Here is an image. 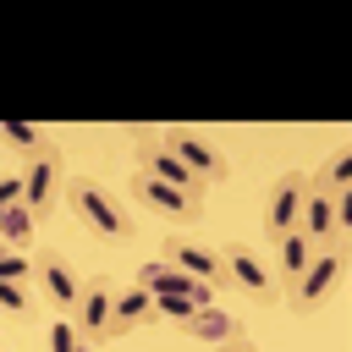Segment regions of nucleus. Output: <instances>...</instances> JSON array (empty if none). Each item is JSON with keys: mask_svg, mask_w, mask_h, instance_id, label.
<instances>
[{"mask_svg": "<svg viewBox=\"0 0 352 352\" xmlns=\"http://www.w3.org/2000/svg\"><path fill=\"white\" fill-rule=\"evenodd\" d=\"M66 209H72V220H82L99 242H132V204L126 198H116L110 187H99V182H88V176H66V198H60Z\"/></svg>", "mask_w": 352, "mask_h": 352, "instance_id": "nucleus-1", "label": "nucleus"}, {"mask_svg": "<svg viewBox=\"0 0 352 352\" xmlns=\"http://www.w3.org/2000/svg\"><path fill=\"white\" fill-rule=\"evenodd\" d=\"M341 280H346V253H341V248H319V253L308 258V270L286 286V308H292V314H314V308H324V302L341 292Z\"/></svg>", "mask_w": 352, "mask_h": 352, "instance_id": "nucleus-2", "label": "nucleus"}, {"mask_svg": "<svg viewBox=\"0 0 352 352\" xmlns=\"http://www.w3.org/2000/svg\"><path fill=\"white\" fill-rule=\"evenodd\" d=\"M60 198H66V160H60V148L50 143L44 154H33V160L22 165V204H28L33 220H50Z\"/></svg>", "mask_w": 352, "mask_h": 352, "instance_id": "nucleus-3", "label": "nucleus"}, {"mask_svg": "<svg viewBox=\"0 0 352 352\" xmlns=\"http://www.w3.org/2000/svg\"><path fill=\"white\" fill-rule=\"evenodd\" d=\"M220 280L226 292L248 297V302H264L275 292V275H270V258L253 248V242H226L220 248Z\"/></svg>", "mask_w": 352, "mask_h": 352, "instance_id": "nucleus-4", "label": "nucleus"}, {"mask_svg": "<svg viewBox=\"0 0 352 352\" xmlns=\"http://www.w3.org/2000/svg\"><path fill=\"white\" fill-rule=\"evenodd\" d=\"M66 319H72L82 346L116 341V280H82V297H77V308Z\"/></svg>", "mask_w": 352, "mask_h": 352, "instance_id": "nucleus-5", "label": "nucleus"}, {"mask_svg": "<svg viewBox=\"0 0 352 352\" xmlns=\"http://www.w3.org/2000/svg\"><path fill=\"white\" fill-rule=\"evenodd\" d=\"M160 138H165V148L209 187V182H226V154H220V143L209 138V132H198V126H160Z\"/></svg>", "mask_w": 352, "mask_h": 352, "instance_id": "nucleus-6", "label": "nucleus"}, {"mask_svg": "<svg viewBox=\"0 0 352 352\" xmlns=\"http://www.w3.org/2000/svg\"><path fill=\"white\" fill-rule=\"evenodd\" d=\"M346 226H352V198H330V192H319V187L308 182V204H302L297 231H302L314 248H341Z\"/></svg>", "mask_w": 352, "mask_h": 352, "instance_id": "nucleus-7", "label": "nucleus"}, {"mask_svg": "<svg viewBox=\"0 0 352 352\" xmlns=\"http://www.w3.org/2000/svg\"><path fill=\"white\" fill-rule=\"evenodd\" d=\"M33 286H38V297H44L55 314H72L77 297H82V275H77V264H72L60 248H44V253L33 258Z\"/></svg>", "mask_w": 352, "mask_h": 352, "instance_id": "nucleus-8", "label": "nucleus"}, {"mask_svg": "<svg viewBox=\"0 0 352 352\" xmlns=\"http://www.w3.org/2000/svg\"><path fill=\"white\" fill-rule=\"evenodd\" d=\"M138 170L143 176H154V182H170V187H182V192H198L204 198V182L165 148V138H160V126H138Z\"/></svg>", "mask_w": 352, "mask_h": 352, "instance_id": "nucleus-9", "label": "nucleus"}, {"mask_svg": "<svg viewBox=\"0 0 352 352\" xmlns=\"http://www.w3.org/2000/svg\"><path fill=\"white\" fill-rule=\"evenodd\" d=\"M302 204H308V176H302V170H286V176L270 187V198H264V236L275 242V236L297 231Z\"/></svg>", "mask_w": 352, "mask_h": 352, "instance_id": "nucleus-10", "label": "nucleus"}, {"mask_svg": "<svg viewBox=\"0 0 352 352\" xmlns=\"http://www.w3.org/2000/svg\"><path fill=\"white\" fill-rule=\"evenodd\" d=\"M160 258L165 264H176L182 275H192V280H209L214 292H226V280H220V248L214 242H198V236H165V248H160Z\"/></svg>", "mask_w": 352, "mask_h": 352, "instance_id": "nucleus-11", "label": "nucleus"}, {"mask_svg": "<svg viewBox=\"0 0 352 352\" xmlns=\"http://www.w3.org/2000/svg\"><path fill=\"white\" fill-rule=\"evenodd\" d=\"M132 204H143V209H154V214H165V220H198V192H182V187H170V182H154V176H132Z\"/></svg>", "mask_w": 352, "mask_h": 352, "instance_id": "nucleus-12", "label": "nucleus"}, {"mask_svg": "<svg viewBox=\"0 0 352 352\" xmlns=\"http://www.w3.org/2000/svg\"><path fill=\"white\" fill-rule=\"evenodd\" d=\"M176 330H182L187 341H198V346H226V341H242V319H236L231 308H220V302H214V308H198V314H192V319H182Z\"/></svg>", "mask_w": 352, "mask_h": 352, "instance_id": "nucleus-13", "label": "nucleus"}, {"mask_svg": "<svg viewBox=\"0 0 352 352\" xmlns=\"http://www.w3.org/2000/svg\"><path fill=\"white\" fill-rule=\"evenodd\" d=\"M143 324H154V292H143L138 280L116 286V336L143 330Z\"/></svg>", "mask_w": 352, "mask_h": 352, "instance_id": "nucleus-14", "label": "nucleus"}, {"mask_svg": "<svg viewBox=\"0 0 352 352\" xmlns=\"http://www.w3.org/2000/svg\"><path fill=\"white\" fill-rule=\"evenodd\" d=\"M38 314H44L38 286H33V280H6V275H0V319H11V324H33Z\"/></svg>", "mask_w": 352, "mask_h": 352, "instance_id": "nucleus-15", "label": "nucleus"}, {"mask_svg": "<svg viewBox=\"0 0 352 352\" xmlns=\"http://www.w3.org/2000/svg\"><path fill=\"white\" fill-rule=\"evenodd\" d=\"M319 248L302 236V231H286V236H275V280L280 286H292L302 270H308V258H314Z\"/></svg>", "mask_w": 352, "mask_h": 352, "instance_id": "nucleus-16", "label": "nucleus"}, {"mask_svg": "<svg viewBox=\"0 0 352 352\" xmlns=\"http://www.w3.org/2000/svg\"><path fill=\"white\" fill-rule=\"evenodd\" d=\"M319 192H330V198H352V148H330L324 154V165L308 176Z\"/></svg>", "mask_w": 352, "mask_h": 352, "instance_id": "nucleus-17", "label": "nucleus"}, {"mask_svg": "<svg viewBox=\"0 0 352 352\" xmlns=\"http://www.w3.org/2000/svg\"><path fill=\"white\" fill-rule=\"evenodd\" d=\"M0 143H6V148H16L22 160H33V154H44V148H50V138H44L38 126H28V121H0Z\"/></svg>", "mask_w": 352, "mask_h": 352, "instance_id": "nucleus-18", "label": "nucleus"}, {"mask_svg": "<svg viewBox=\"0 0 352 352\" xmlns=\"http://www.w3.org/2000/svg\"><path fill=\"white\" fill-rule=\"evenodd\" d=\"M0 242H6L11 253H22V248L33 242V214H28V204H11V209H0Z\"/></svg>", "mask_w": 352, "mask_h": 352, "instance_id": "nucleus-19", "label": "nucleus"}, {"mask_svg": "<svg viewBox=\"0 0 352 352\" xmlns=\"http://www.w3.org/2000/svg\"><path fill=\"white\" fill-rule=\"evenodd\" d=\"M198 314V302H187V297H154V319H170V324H182V319H192Z\"/></svg>", "mask_w": 352, "mask_h": 352, "instance_id": "nucleus-20", "label": "nucleus"}, {"mask_svg": "<svg viewBox=\"0 0 352 352\" xmlns=\"http://www.w3.org/2000/svg\"><path fill=\"white\" fill-rule=\"evenodd\" d=\"M77 346H82V341H77V330H72V319L60 314V319H55V330H50V352H77Z\"/></svg>", "mask_w": 352, "mask_h": 352, "instance_id": "nucleus-21", "label": "nucleus"}, {"mask_svg": "<svg viewBox=\"0 0 352 352\" xmlns=\"http://www.w3.org/2000/svg\"><path fill=\"white\" fill-rule=\"evenodd\" d=\"M11 204H22V176H6L0 182V209H11Z\"/></svg>", "mask_w": 352, "mask_h": 352, "instance_id": "nucleus-22", "label": "nucleus"}, {"mask_svg": "<svg viewBox=\"0 0 352 352\" xmlns=\"http://www.w3.org/2000/svg\"><path fill=\"white\" fill-rule=\"evenodd\" d=\"M209 352H258V346H253V341L242 336V341H226V346H209Z\"/></svg>", "mask_w": 352, "mask_h": 352, "instance_id": "nucleus-23", "label": "nucleus"}, {"mask_svg": "<svg viewBox=\"0 0 352 352\" xmlns=\"http://www.w3.org/2000/svg\"><path fill=\"white\" fill-rule=\"evenodd\" d=\"M6 258H11V248H6V242H0V264H6Z\"/></svg>", "mask_w": 352, "mask_h": 352, "instance_id": "nucleus-24", "label": "nucleus"}, {"mask_svg": "<svg viewBox=\"0 0 352 352\" xmlns=\"http://www.w3.org/2000/svg\"><path fill=\"white\" fill-rule=\"evenodd\" d=\"M77 352H99V346H77Z\"/></svg>", "mask_w": 352, "mask_h": 352, "instance_id": "nucleus-25", "label": "nucleus"}]
</instances>
